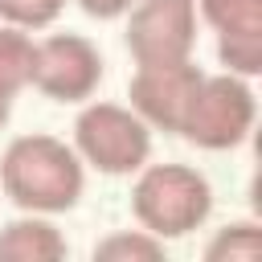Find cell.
I'll use <instances>...</instances> for the list:
<instances>
[{"label": "cell", "mask_w": 262, "mask_h": 262, "mask_svg": "<svg viewBox=\"0 0 262 262\" xmlns=\"http://www.w3.org/2000/svg\"><path fill=\"white\" fill-rule=\"evenodd\" d=\"M57 258H66V237L41 213L0 225V262H57Z\"/></svg>", "instance_id": "cell-8"}, {"label": "cell", "mask_w": 262, "mask_h": 262, "mask_svg": "<svg viewBox=\"0 0 262 262\" xmlns=\"http://www.w3.org/2000/svg\"><path fill=\"white\" fill-rule=\"evenodd\" d=\"M131 4H135V0H78V8H82L86 16H94V20H115V16H123Z\"/></svg>", "instance_id": "cell-15"}, {"label": "cell", "mask_w": 262, "mask_h": 262, "mask_svg": "<svg viewBox=\"0 0 262 262\" xmlns=\"http://www.w3.org/2000/svg\"><path fill=\"white\" fill-rule=\"evenodd\" d=\"M217 57L229 74L237 78H258L262 74V33H233L217 37Z\"/></svg>", "instance_id": "cell-13"}, {"label": "cell", "mask_w": 262, "mask_h": 262, "mask_svg": "<svg viewBox=\"0 0 262 262\" xmlns=\"http://www.w3.org/2000/svg\"><path fill=\"white\" fill-rule=\"evenodd\" d=\"M66 0H0V20L16 29H45L61 16Z\"/></svg>", "instance_id": "cell-14"}, {"label": "cell", "mask_w": 262, "mask_h": 262, "mask_svg": "<svg viewBox=\"0 0 262 262\" xmlns=\"http://www.w3.org/2000/svg\"><path fill=\"white\" fill-rule=\"evenodd\" d=\"M196 12L217 29V37L262 33V0H196Z\"/></svg>", "instance_id": "cell-10"}, {"label": "cell", "mask_w": 262, "mask_h": 262, "mask_svg": "<svg viewBox=\"0 0 262 262\" xmlns=\"http://www.w3.org/2000/svg\"><path fill=\"white\" fill-rule=\"evenodd\" d=\"M8 111H12V94H8L4 86H0V127L8 123Z\"/></svg>", "instance_id": "cell-16"}, {"label": "cell", "mask_w": 262, "mask_h": 262, "mask_svg": "<svg viewBox=\"0 0 262 262\" xmlns=\"http://www.w3.org/2000/svg\"><path fill=\"white\" fill-rule=\"evenodd\" d=\"M86 184L82 160L53 135H20L4 147L0 188L25 213H66L78 205Z\"/></svg>", "instance_id": "cell-1"}, {"label": "cell", "mask_w": 262, "mask_h": 262, "mask_svg": "<svg viewBox=\"0 0 262 262\" xmlns=\"http://www.w3.org/2000/svg\"><path fill=\"white\" fill-rule=\"evenodd\" d=\"M258 119V98L246 78L237 74H205L196 86V98L184 115L180 135L205 151H229L237 147Z\"/></svg>", "instance_id": "cell-4"}, {"label": "cell", "mask_w": 262, "mask_h": 262, "mask_svg": "<svg viewBox=\"0 0 262 262\" xmlns=\"http://www.w3.org/2000/svg\"><path fill=\"white\" fill-rule=\"evenodd\" d=\"M102 82V53L82 33H49L33 49L29 86L53 102H86Z\"/></svg>", "instance_id": "cell-6"}, {"label": "cell", "mask_w": 262, "mask_h": 262, "mask_svg": "<svg viewBox=\"0 0 262 262\" xmlns=\"http://www.w3.org/2000/svg\"><path fill=\"white\" fill-rule=\"evenodd\" d=\"M209 209H213V188L196 168L188 164H143L139 168V180L131 188V213L160 242L201 229Z\"/></svg>", "instance_id": "cell-2"}, {"label": "cell", "mask_w": 262, "mask_h": 262, "mask_svg": "<svg viewBox=\"0 0 262 262\" xmlns=\"http://www.w3.org/2000/svg\"><path fill=\"white\" fill-rule=\"evenodd\" d=\"M33 49L37 41L16 29V25H0V86L16 98L25 86H29V74H33Z\"/></svg>", "instance_id": "cell-9"}, {"label": "cell", "mask_w": 262, "mask_h": 262, "mask_svg": "<svg viewBox=\"0 0 262 262\" xmlns=\"http://www.w3.org/2000/svg\"><path fill=\"white\" fill-rule=\"evenodd\" d=\"M205 70L188 61H176V66H135L131 82H127V98H131V111L151 127V131H168V135H180L184 127V115L196 98V86H201Z\"/></svg>", "instance_id": "cell-7"}, {"label": "cell", "mask_w": 262, "mask_h": 262, "mask_svg": "<svg viewBox=\"0 0 262 262\" xmlns=\"http://www.w3.org/2000/svg\"><path fill=\"white\" fill-rule=\"evenodd\" d=\"M74 151L102 176H131L151 156V127L119 102H90L74 123Z\"/></svg>", "instance_id": "cell-3"}, {"label": "cell", "mask_w": 262, "mask_h": 262, "mask_svg": "<svg viewBox=\"0 0 262 262\" xmlns=\"http://www.w3.org/2000/svg\"><path fill=\"white\" fill-rule=\"evenodd\" d=\"M262 254V229L254 221H233L225 229L213 233V242L205 246L209 262H250Z\"/></svg>", "instance_id": "cell-11"}, {"label": "cell", "mask_w": 262, "mask_h": 262, "mask_svg": "<svg viewBox=\"0 0 262 262\" xmlns=\"http://www.w3.org/2000/svg\"><path fill=\"white\" fill-rule=\"evenodd\" d=\"M160 254H164V242L147 229H123L94 246L98 262H156Z\"/></svg>", "instance_id": "cell-12"}, {"label": "cell", "mask_w": 262, "mask_h": 262, "mask_svg": "<svg viewBox=\"0 0 262 262\" xmlns=\"http://www.w3.org/2000/svg\"><path fill=\"white\" fill-rule=\"evenodd\" d=\"M127 12V53L135 66H176L192 57L196 0H135Z\"/></svg>", "instance_id": "cell-5"}]
</instances>
